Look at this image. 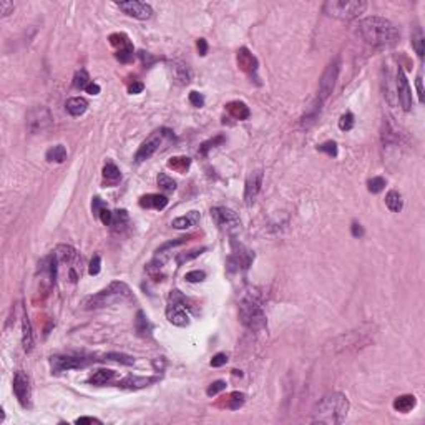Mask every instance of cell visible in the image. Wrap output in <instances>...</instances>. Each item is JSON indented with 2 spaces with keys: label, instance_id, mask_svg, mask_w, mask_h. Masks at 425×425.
I'll use <instances>...</instances> for the list:
<instances>
[{
  "label": "cell",
  "instance_id": "277c9868",
  "mask_svg": "<svg viewBox=\"0 0 425 425\" xmlns=\"http://www.w3.org/2000/svg\"><path fill=\"white\" fill-rule=\"evenodd\" d=\"M239 319L249 330H261L266 325V314L261 306L259 296L256 293H246L239 303Z\"/></svg>",
  "mask_w": 425,
  "mask_h": 425
},
{
  "label": "cell",
  "instance_id": "44dd1931",
  "mask_svg": "<svg viewBox=\"0 0 425 425\" xmlns=\"http://www.w3.org/2000/svg\"><path fill=\"white\" fill-rule=\"evenodd\" d=\"M226 111H228L234 120H248L251 115L248 105L243 102H229L228 105H226Z\"/></svg>",
  "mask_w": 425,
  "mask_h": 425
},
{
  "label": "cell",
  "instance_id": "8d00e7d4",
  "mask_svg": "<svg viewBox=\"0 0 425 425\" xmlns=\"http://www.w3.org/2000/svg\"><path fill=\"white\" fill-rule=\"evenodd\" d=\"M193 238H195V236H193V234H188V236H181V238H176V239H173V241H168V243L161 244L160 248H158L156 253H166V251H170V249H173V248H176V246L186 244L188 241L193 239Z\"/></svg>",
  "mask_w": 425,
  "mask_h": 425
},
{
  "label": "cell",
  "instance_id": "681fc988",
  "mask_svg": "<svg viewBox=\"0 0 425 425\" xmlns=\"http://www.w3.org/2000/svg\"><path fill=\"white\" fill-rule=\"evenodd\" d=\"M13 12V3L8 0H0V17H7Z\"/></svg>",
  "mask_w": 425,
  "mask_h": 425
},
{
  "label": "cell",
  "instance_id": "3957f363",
  "mask_svg": "<svg viewBox=\"0 0 425 425\" xmlns=\"http://www.w3.org/2000/svg\"><path fill=\"white\" fill-rule=\"evenodd\" d=\"M131 299H133L131 289L125 283H121V281H115V283L108 284L105 289H102L100 293L87 298L83 306H85V309H100Z\"/></svg>",
  "mask_w": 425,
  "mask_h": 425
},
{
  "label": "cell",
  "instance_id": "9a60e30c",
  "mask_svg": "<svg viewBox=\"0 0 425 425\" xmlns=\"http://www.w3.org/2000/svg\"><path fill=\"white\" fill-rule=\"evenodd\" d=\"M166 319L170 320L173 325L178 327H186L190 324V314L186 313V308L181 304L170 303L166 308Z\"/></svg>",
  "mask_w": 425,
  "mask_h": 425
},
{
  "label": "cell",
  "instance_id": "e575fe53",
  "mask_svg": "<svg viewBox=\"0 0 425 425\" xmlns=\"http://www.w3.org/2000/svg\"><path fill=\"white\" fill-rule=\"evenodd\" d=\"M412 45H414V50L415 53L422 58L424 57V33H422V28L419 25L414 28V33H412Z\"/></svg>",
  "mask_w": 425,
  "mask_h": 425
},
{
  "label": "cell",
  "instance_id": "9f6ffc18",
  "mask_svg": "<svg viewBox=\"0 0 425 425\" xmlns=\"http://www.w3.org/2000/svg\"><path fill=\"white\" fill-rule=\"evenodd\" d=\"M196 47H198V52H200L201 57H205L208 53V43H206L205 38H200V40L196 42Z\"/></svg>",
  "mask_w": 425,
  "mask_h": 425
},
{
  "label": "cell",
  "instance_id": "94428289",
  "mask_svg": "<svg viewBox=\"0 0 425 425\" xmlns=\"http://www.w3.org/2000/svg\"><path fill=\"white\" fill-rule=\"evenodd\" d=\"M85 92L90 93V95H98V93H100V85H98V83H90V85L85 88Z\"/></svg>",
  "mask_w": 425,
  "mask_h": 425
},
{
  "label": "cell",
  "instance_id": "7dc6e473",
  "mask_svg": "<svg viewBox=\"0 0 425 425\" xmlns=\"http://www.w3.org/2000/svg\"><path fill=\"white\" fill-rule=\"evenodd\" d=\"M224 389H226V382H224V380H216V382H212L210 387H208L206 394L210 395V397H212V395L219 394L221 390H224Z\"/></svg>",
  "mask_w": 425,
  "mask_h": 425
},
{
  "label": "cell",
  "instance_id": "f546056e",
  "mask_svg": "<svg viewBox=\"0 0 425 425\" xmlns=\"http://www.w3.org/2000/svg\"><path fill=\"white\" fill-rule=\"evenodd\" d=\"M385 205L392 212H399L404 206V200L402 195L399 191H389L387 196H385Z\"/></svg>",
  "mask_w": 425,
  "mask_h": 425
},
{
  "label": "cell",
  "instance_id": "8992f818",
  "mask_svg": "<svg viewBox=\"0 0 425 425\" xmlns=\"http://www.w3.org/2000/svg\"><path fill=\"white\" fill-rule=\"evenodd\" d=\"M173 140H175V135H173L171 130H168V128L156 130L155 133H151V135L141 143L140 148H138V151L135 155V161L141 163V161L150 160L158 150H161L163 146H166L168 143H171Z\"/></svg>",
  "mask_w": 425,
  "mask_h": 425
},
{
  "label": "cell",
  "instance_id": "30bf717a",
  "mask_svg": "<svg viewBox=\"0 0 425 425\" xmlns=\"http://www.w3.org/2000/svg\"><path fill=\"white\" fill-rule=\"evenodd\" d=\"M93 359L87 357H73V355H53L50 359L52 374H62L67 370L73 369H83L92 362Z\"/></svg>",
  "mask_w": 425,
  "mask_h": 425
},
{
  "label": "cell",
  "instance_id": "f1b7e54d",
  "mask_svg": "<svg viewBox=\"0 0 425 425\" xmlns=\"http://www.w3.org/2000/svg\"><path fill=\"white\" fill-rule=\"evenodd\" d=\"M191 166V160L188 156H173L168 161V168H171L176 173H186Z\"/></svg>",
  "mask_w": 425,
  "mask_h": 425
},
{
  "label": "cell",
  "instance_id": "91938a15",
  "mask_svg": "<svg viewBox=\"0 0 425 425\" xmlns=\"http://www.w3.org/2000/svg\"><path fill=\"white\" fill-rule=\"evenodd\" d=\"M415 85H417V93H419V100L420 103H424V87H422V77H417V80H415Z\"/></svg>",
  "mask_w": 425,
  "mask_h": 425
},
{
  "label": "cell",
  "instance_id": "e0dca14e",
  "mask_svg": "<svg viewBox=\"0 0 425 425\" xmlns=\"http://www.w3.org/2000/svg\"><path fill=\"white\" fill-rule=\"evenodd\" d=\"M158 377H140V375H126L125 379H120L116 382V387L128 389V390H138L145 389L148 385L155 384Z\"/></svg>",
  "mask_w": 425,
  "mask_h": 425
},
{
  "label": "cell",
  "instance_id": "4dcf8cb0",
  "mask_svg": "<svg viewBox=\"0 0 425 425\" xmlns=\"http://www.w3.org/2000/svg\"><path fill=\"white\" fill-rule=\"evenodd\" d=\"M320 108H322V102L316 98V102H314L313 105H311L308 110H306V113H304V116H303V125L308 126V125H311V123H314L316 120H318V116H319V113H320Z\"/></svg>",
  "mask_w": 425,
  "mask_h": 425
},
{
  "label": "cell",
  "instance_id": "1f68e13d",
  "mask_svg": "<svg viewBox=\"0 0 425 425\" xmlns=\"http://www.w3.org/2000/svg\"><path fill=\"white\" fill-rule=\"evenodd\" d=\"M128 212L125 210H118V211H113V219H111V224L110 228L113 231H121L126 228L128 224Z\"/></svg>",
  "mask_w": 425,
  "mask_h": 425
},
{
  "label": "cell",
  "instance_id": "4316f807",
  "mask_svg": "<svg viewBox=\"0 0 425 425\" xmlns=\"http://www.w3.org/2000/svg\"><path fill=\"white\" fill-rule=\"evenodd\" d=\"M415 404H417V400H415L414 395L405 394V395H400V397H397L394 400V409L397 410V412L407 414L415 407Z\"/></svg>",
  "mask_w": 425,
  "mask_h": 425
},
{
  "label": "cell",
  "instance_id": "6f0895ef",
  "mask_svg": "<svg viewBox=\"0 0 425 425\" xmlns=\"http://www.w3.org/2000/svg\"><path fill=\"white\" fill-rule=\"evenodd\" d=\"M75 424H78V425H83V424H102V420H98L95 417H78L75 420Z\"/></svg>",
  "mask_w": 425,
  "mask_h": 425
},
{
  "label": "cell",
  "instance_id": "c3c4849f",
  "mask_svg": "<svg viewBox=\"0 0 425 425\" xmlns=\"http://www.w3.org/2000/svg\"><path fill=\"white\" fill-rule=\"evenodd\" d=\"M115 57H116V60H120L121 63H128V62H131V58H133V48H125V50H116Z\"/></svg>",
  "mask_w": 425,
  "mask_h": 425
},
{
  "label": "cell",
  "instance_id": "9c48e42d",
  "mask_svg": "<svg viewBox=\"0 0 425 425\" xmlns=\"http://www.w3.org/2000/svg\"><path fill=\"white\" fill-rule=\"evenodd\" d=\"M339 68H340V60H339V58H334V60L330 62L327 67H325L322 77H320L318 100H320L322 103L327 100L329 95L334 90L335 82H337V77H339Z\"/></svg>",
  "mask_w": 425,
  "mask_h": 425
},
{
  "label": "cell",
  "instance_id": "7bdbcfd3",
  "mask_svg": "<svg viewBox=\"0 0 425 425\" xmlns=\"http://www.w3.org/2000/svg\"><path fill=\"white\" fill-rule=\"evenodd\" d=\"M354 115L352 113H344L342 116H340V120H339V128L342 131H350L354 128Z\"/></svg>",
  "mask_w": 425,
  "mask_h": 425
},
{
  "label": "cell",
  "instance_id": "ee69618b",
  "mask_svg": "<svg viewBox=\"0 0 425 425\" xmlns=\"http://www.w3.org/2000/svg\"><path fill=\"white\" fill-rule=\"evenodd\" d=\"M318 151H322L329 156H337V143L329 140L322 143V145H318Z\"/></svg>",
  "mask_w": 425,
  "mask_h": 425
},
{
  "label": "cell",
  "instance_id": "ffe728a7",
  "mask_svg": "<svg viewBox=\"0 0 425 425\" xmlns=\"http://www.w3.org/2000/svg\"><path fill=\"white\" fill-rule=\"evenodd\" d=\"M168 205V198L163 196V195H155V193H151V195H145L140 198V206L141 208H153V210H165Z\"/></svg>",
  "mask_w": 425,
  "mask_h": 425
},
{
  "label": "cell",
  "instance_id": "484cf974",
  "mask_svg": "<svg viewBox=\"0 0 425 425\" xmlns=\"http://www.w3.org/2000/svg\"><path fill=\"white\" fill-rule=\"evenodd\" d=\"M22 344H23V350L25 352H32L33 349V334H32V325L30 320H28V316H23L22 320Z\"/></svg>",
  "mask_w": 425,
  "mask_h": 425
},
{
  "label": "cell",
  "instance_id": "f907efd6",
  "mask_svg": "<svg viewBox=\"0 0 425 425\" xmlns=\"http://www.w3.org/2000/svg\"><path fill=\"white\" fill-rule=\"evenodd\" d=\"M190 102H191L193 106L201 108L203 105H205V97H203L201 93H198V92H191L190 93Z\"/></svg>",
  "mask_w": 425,
  "mask_h": 425
},
{
  "label": "cell",
  "instance_id": "7402d4cb",
  "mask_svg": "<svg viewBox=\"0 0 425 425\" xmlns=\"http://www.w3.org/2000/svg\"><path fill=\"white\" fill-rule=\"evenodd\" d=\"M116 379V372L115 370H110V369H100L97 372H93L88 379V382L93 384V385H106V384H111L113 380Z\"/></svg>",
  "mask_w": 425,
  "mask_h": 425
},
{
  "label": "cell",
  "instance_id": "b9f144b4",
  "mask_svg": "<svg viewBox=\"0 0 425 425\" xmlns=\"http://www.w3.org/2000/svg\"><path fill=\"white\" fill-rule=\"evenodd\" d=\"M106 360H115V362H120V364H125V365H133L135 364V359L130 357V355H125V354H118V352H110L105 355Z\"/></svg>",
  "mask_w": 425,
  "mask_h": 425
},
{
  "label": "cell",
  "instance_id": "836d02e7",
  "mask_svg": "<svg viewBox=\"0 0 425 425\" xmlns=\"http://www.w3.org/2000/svg\"><path fill=\"white\" fill-rule=\"evenodd\" d=\"M110 43L113 47H116V50H125V48H133L130 38H128L125 33H111L110 35Z\"/></svg>",
  "mask_w": 425,
  "mask_h": 425
},
{
  "label": "cell",
  "instance_id": "ab89813d",
  "mask_svg": "<svg viewBox=\"0 0 425 425\" xmlns=\"http://www.w3.org/2000/svg\"><path fill=\"white\" fill-rule=\"evenodd\" d=\"M224 141H226V138H224L223 135H218V136L212 138V140H208V141H205V143H201V146H200V155L206 156L208 151H210L211 148H214L216 145H221V143H224Z\"/></svg>",
  "mask_w": 425,
  "mask_h": 425
},
{
  "label": "cell",
  "instance_id": "f5cc1de1",
  "mask_svg": "<svg viewBox=\"0 0 425 425\" xmlns=\"http://www.w3.org/2000/svg\"><path fill=\"white\" fill-rule=\"evenodd\" d=\"M98 218L102 219V223L105 226H110L111 224V219H113V211L106 210V208H103V210L100 211V214H98Z\"/></svg>",
  "mask_w": 425,
  "mask_h": 425
},
{
  "label": "cell",
  "instance_id": "603a6c76",
  "mask_svg": "<svg viewBox=\"0 0 425 425\" xmlns=\"http://www.w3.org/2000/svg\"><path fill=\"white\" fill-rule=\"evenodd\" d=\"M244 394L241 392H231L228 394L226 397H223V400L221 402H218L216 405L218 407H223V409H229V410H238L239 407H243L244 405Z\"/></svg>",
  "mask_w": 425,
  "mask_h": 425
},
{
  "label": "cell",
  "instance_id": "db71d44e",
  "mask_svg": "<svg viewBox=\"0 0 425 425\" xmlns=\"http://www.w3.org/2000/svg\"><path fill=\"white\" fill-rule=\"evenodd\" d=\"M143 90H145V85H143L141 82H133L130 87H128V93H131V95H138V93H141Z\"/></svg>",
  "mask_w": 425,
  "mask_h": 425
},
{
  "label": "cell",
  "instance_id": "d590c367",
  "mask_svg": "<svg viewBox=\"0 0 425 425\" xmlns=\"http://www.w3.org/2000/svg\"><path fill=\"white\" fill-rule=\"evenodd\" d=\"M206 249H208V248H200V249H191V251H188V253H180V254L176 256V264H178V266H183L185 263H190V261L196 259L198 256H201Z\"/></svg>",
  "mask_w": 425,
  "mask_h": 425
},
{
  "label": "cell",
  "instance_id": "8fae6325",
  "mask_svg": "<svg viewBox=\"0 0 425 425\" xmlns=\"http://www.w3.org/2000/svg\"><path fill=\"white\" fill-rule=\"evenodd\" d=\"M116 7L120 8L123 13L128 17H133L136 20H148L153 17V8L145 2H138V0H128V2H118Z\"/></svg>",
  "mask_w": 425,
  "mask_h": 425
},
{
  "label": "cell",
  "instance_id": "680465c9",
  "mask_svg": "<svg viewBox=\"0 0 425 425\" xmlns=\"http://www.w3.org/2000/svg\"><path fill=\"white\" fill-rule=\"evenodd\" d=\"M138 55H140L141 62L145 63L146 67H150L151 63L155 62V58H153V57H151V55H150V53H148V52H140V53H138Z\"/></svg>",
  "mask_w": 425,
  "mask_h": 425
},
{
  "label": "cell",
  "instance_id": "7c38bea8",
  "mask_svg": "<svg viewBox=\"0 0 425 425\" xmlns=\"http://www.w3.org/2000/svg\"><path fill=\"white\" fill-rule=\"evenodd\" d=\"M13 394H15L17 400L20 402L22 407H28L30 405V397H32V390H30V379L25 372L18 370L13 375Z\"/></svg>",
  "mask_w": 425,
  "mask_h": 425
},
{
  "label": "cell",
  "instance_id": "816d5d0a",
  "mask_svg": "<svg viewBox=\"0 0 425 425\" xmlns=\"http://www.w3.org/2000/svg\"><path fill=\"white\" fill-rule=\"evenodd\" d=\"M226 362H228V355L219 352L211 359V367H221V365H224Z\"/></svg>",
  "mask_w": 425,
  "mask_h": 425
},
{
  "label": "cell",
  "instance_id": "ac0fdd59",
  "mask_svg": "<svg viewBox=\"0 0 425 425\" xmlns=\"http://www.w3.org/2000/svg\"><path fill=\"white\" fill-rule=\"evenodd\" d=\"M170 72L173 75V80H175L178 85H188L191 80V70L188 68L186 63H183L180 60H173L170 63Z\"/></svg>",
  "mask_w": 425,
  "mask_h": 425
},
{
  "label": "cell",
  "instance_id": "11a10c76",
  "mask_svg": "<svg viewBox=\"0 0 425 425\" xmlns=\"http://www.w3.org/2000/svg\"><path fill=\"white\" fill-rule=\"evenodd\" d=\"M103 208H106L105 206V203H103L100 198H93V203H92V210H93V212H95V214L98 216L100 214V211L103 210Z\"/></svg>",
  "mask_w": 425,
  "mask_h": 425
},
{
  "label": "cell",
  "instance_id": "4fadbf2b",
  "mask_svg": "<svg viewBox=\"0 0 425 425\" xmlns=\"http://www.w3.org/2000/svg\"><path fill=\"white\" fill-rule=\"evenodd\" d=\"M397 97H399V102L400 105L405 111H410L414 106V100H412V90H410V85H409V80L405 77V73L402 68L397 70Z\"/></svg>",
  "mask_w": 425,
  "mask_h": 425
},
{
  "label": "cell",
  "instance_id": "6125c7cd",
  "mask_svg": "<svg viewBox=\"0 0 425 425\" xmlns=\"http://www.w3.org/2000/svg\"><path fill=\"white\" fill-rule=\"evenodd\" d=\"M352 234L355 236V238H360V236L364 234V229H362V226H360V224H357V223H354V224H352Z\"/></svg>",
  "mask_w": 425,
  "mask_h": 425
},
{
  "label": "cell",
  "instance_id": "ba28073f",
  "mask_svg": "<svg viewBox=\"0 0 425 425\" xmlns=\"http://www.w3.org/2000/svg\"><path fill=\"white\" fill-rule=\"evenodd\" d=\"M53 125L52 113L45 106H35L27 113V130L30 133H42L47 131Z\"/></svg>",
  "mask_w": 425,
  "mask_h": 425
},
{
  "label": "cell",
  "instance_id": "5b68a950",
  "mask_svg": "<svg viewBox=\"0 0 425 425\" xmlns=\"http://www.w3.org/2000/svg\"><path fill=\"white\" fill-rule=\"evenodd\" d=\"M365 8H367V2L364 0H327L322 10L332 18L352 20V18H357L360 13H364Z\"/></svg>",
  "mask_w": 425,
  "mask_h": 425
},
{
  "label": "cell",
  "instance_id": "d4e9b609",
  "mask_svg": "<svg viewBox=\"0 0 425 425\" xmlns=\"http://www.w3.org/2000/svg\"><path fill=\"white\" fill-rule=\"evenodd\" d=\"M135 329H136V334L140 335V337H150L151 335V322L148 320L146 314L143 313V311H138L136 314V319H135Z\"/></svg>",
  "mask_w": 425,
  "mask_h": 425
},
{
  "label": "cell",
  "instance_id": "2e32d148",
  "mask_svg": "<svg viewBox=\"0 0 425 425\" xmlns=\"http://www.w3.org/2000/svg\"><path fill=\"white\" fill-rule=\"evenodd\" d=\"M236 62H238V67L244 73H248L249 77H253L254 73L258 72V58H256L246 47L238 50V53H236Z\"/></svg>",
  "mask_w": 425,
  "mask_h": 425
},
{
  "label": "cell",
  "instance_id": "f6af8a7d",
  "mask_svg": "<svg viewBox=\"0 0 425 425\" xmlns=\"http://www.w3.org/2000/svg\"><path fill=\"white\" fill-rule=\"evenodd\" d=\"M185 279L188 281V283H201V281L206 279V273L205 271H200V269L190 271V273H186Z\"/></svg>",
  "mask_w": 425,
  "mask_h": 425
},
{
  "label": "cell",
  "instance_id": "52a82bcc",
  "mask_svg": "<svg viewBox=\"0 0 425 425\" xmlns=\"http://www.w3.org/2000/svg\"><path fill=\"white\" fill-rule=\"evenodd\" d=\"M211 218L221 229H226L229 234H236L241 231L239 216L233 210L226 206H214L211 210Z\"/></svg>",
  "mask_w": 425,
  "mask_h": 425
},
{
  "label": "cell",
  "instance_id": "6da1fadb",
  "mask_svg": "<svg viewBox=\"0 0 425 425\" xmlns=\"http://www.w3.org/2000/svg\"><path fill=\"white\" fill-rule=\"evenodd\" d=\"M359 33L372 47H392L399 42L400 32L384 17H367L359 22Z\"/></svg>",
  "mask_w": 425,
  "mask_h": 425
},
{
  "label": "cell",
  "instance_id": "f35d334b",
  "mask_svg": "<svg viewBox=\"0 0 425 425\" xmlns=\"http://www.w3.org/2000/svg\"><path fill=\"white\" fill-rule=\"evenodd\" d=\"M156 181H158V186L165 191H175L176 190V181L168 175H165V173H160L156 178Z\"/></svg>",
  "mask_w": 425,
  "mask_h": 425
},
{
  "label": "cell",
  "instance_id": "bcb514c9",
  "mask_svg": "<svg viewBox=\"0 0 425 425\" xmlns=\"http://www.w3.org/2000/svg\"><path fill=\"white\" fill-rule=\"evenodd\" d=\"M100 269H102V259H100V256L95 254L93 256V259L90 261V266H88V274L97 276L98 273H100Z\"/></svg>",
  "mask_w": 425,
  "mask_h": 425
},
{
  "label": "cell",
  "instance_id": "83f0119b",
  "mask_svg": "<svg viewBox=\"0 0 425 425\" xmlns=\"http://www.w3.org/2000/svg\"><path fill=\"white\" fill-rule=\"evenodd\" d=\"M48 163H63L67 160V148L63 145H55L45 153Z\"/></svg>",
  "mask_w": 425,
  "mask_h": 425
},
{
  "label": "cell",
  "instance_id": "cb8c5ba5",
  "mask_svg": "<svg viewBox=\"0 0 425 425\" xmlns=\"http://www.w3.org/2000/svg\"><path fill=\"white\" fill-rule=\"evenodd\" d=\"M65 108L72 116H82L83 113L87 111L88 102L82 97H73V98H70V100H67Z\"/></svg>",
  "mask_w": 425,
  "mask_h": 425
},
{
  "label": "cell",
  "instance_id": "60d3db41",
  "mask_svg": "<svg viewBox=\"0 0 425 425\" xmlns=\"http://www.w3.org/2000/svg\"><path fill=\"white\" fill-rule=\"evenodd\" d=\"M384 188H385V180L382 176H374L367 181V190L369 193H372V195H377V193L382 191Z\"/></svg>",
  "mask_w": 425,
  "mask_h": 425
},
{
  "label": "cell",
  "instance_id": "7a4b0ae2",
  "mask_svg": "<svg viewBox=\"0 0 425 425\" xmlns=\"http://www.w3.org/2000/svg\"><path fill=\"white\" fill-rule=\"evenodd\" d=\"M349 412V400L344 394L332 392L320 399V402L316 405L313 412L314 424L324 425H335L342 424Z\"/></svg>",
  "mask_w": 425,
  "mask_h": 425
},
{
  "label": "cell",
  "instance_id": "d6a6232c",
  "mask_svg": "<svg viewBox=\"0 0 425 425\" xmlns=\"http://www.w3.org/2000/svg\"><path fill=\"white\" fill-rule=\"evenodd\" d=\"M103 178H105L106 183H111V185H115V183L120 180L121 178V173L120 170L116 168L115 163L108 161L105 166H103Z\"/></svg>",
  "mask_w": 425,
  "mask_h": 425
},
{
  "label": "cell",
  "instance_id": "5bb4252c",
  "mask_svg": "<svg viewBox=\"0 0 425 425\" xmlns=\"http://www.w3.org/2000/svg\"><path fill=\"white\" fill-rule=\"evenodd\" d=\"M261 185H263V171H253L246 180V186H244V203L248 206H251L258 198L259 191H261Z\"/></svg>",
  "mask_w": 425,
  "mask_h": 425
},
{
  "label": "cell",
  "instance_id": "d6986e66",
  "mask_svg": "<svg viewBox=\"0 0 425 425\" xmlns=\"http://www.w3.org/2000/svg\"><path fill=\"white\" fill-rule=\"evenodd\" d=\"M200 218L201 216L198 211H190V212H186L185 216H180V218L173 219L171 226L175 229H190V228H193V226H196L198 223H200Z\"/></svg>",
  "mask_w": 425,
  "mask_h": 425
},
{
  "label": "cell",
  "instance_id": "74e56055",
  "mask_svg": "<svg viewBox=\"0 0 425 425\" xmlns=\"http://www.w3.org/2000/svg\"><path fill=\"white\" fill-rule=\"evenodd\" d=\"M88 85H90V77H88V73L85 70L77 72L75 77H73V87H75L77 90H85Z\"/></svg>",
  "mask_w": 425,
  "mask_h": 425
}]
</instances>
